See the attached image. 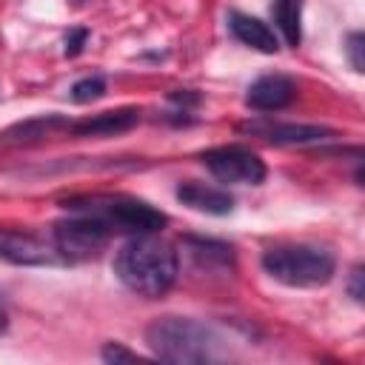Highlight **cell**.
Instances as JSON below:
<instances>
[{"label": "cell", "mask_w": 365, "mask_h": 365, "mask_svg": "<svg viewBox=\"0 0 365 365\" xmlns=\"http://www.w3.org/2000/svg\"><path fill=\"white\" fill-rule=\"evenodd\" d=\"M0 259L11 265H54L60 262L54 245L46 240L29 234V231H11L0 228Z\"/></svg>", "instance_id": "8"}, {"label": "cell", "mask_w": 365, "mask_h": 365, "mask_svg": "<svg viewBox=\"0 0 365 365\" xmlns=\"http://www.w3.org/2000/svg\"><path fill=\"white\" fill-rule=\"evenodd\" d=\"M111 240V228L91 214H74L68 220L54 222L51 245L60 259L66 262H86L94 259Z\"/></svg>", "instance_id": "5"}, {"label": "cell", "mask_w": 365, "mask_h": 365, "mask_svg": "<svg viewBox=\"0 0 365 365\" xmlns=\"http://www.w3.org/2000/svg\"><path fill=\"white\" fill-rule=\"evenodd\" d=\"M145 345L163 362L194 365L220 359L217 334L191 317H160L145 328Z\"/></svg>", "instance_id": "2"}, {"label": "cell", "mask_w": 365, "mask_h": 365, "mask_svg": "<svg viewBox=\"0 0 365 365\" xmlns=\"http://www.w3.org/2000/svg\"><path fill=\"white\" fill-rule=\"evenodd\" d=\"M362 265H356L354 271H351V282H348V294L356 299V302H362V297H365V288H362Z\"/></svg>", "instance_id": "20"}, {"label": "cell", "mask_w": 365, "mask_h": 365, "mask_svg": "<svg viewBox=\"0 0 365 365\" xmlns=\"http://www.w3.org/2000/svg\"><path fill=\"white\" fill-rule=\"evenodd\" d=\"M297 100V83L288 74H262L245 91V106L254 111H279Z\"/></svg>", "instance_id": "9"}, {"label": "cell", "mask_w": 365, "mask_h": 365, "mask_svg": "<svg viewBox=\"0 0 365 365\" xmlns=\"http://www.w3.org/2000/svg\"><path fill=\"white\" fill-rule=\"evenodd\" d=\"M77 3H86V0H77Z\"/></svg>", "instance_id": "23"}, {"label": "cell", "mask_w": 365, "mask_h": 365, "mask_svg": "<svg viewBox=\"0 0 365 365\" xmlns=\"http://www.w3.org/2000/svg\"><path fill=\"white\" fill-rule=\"evenodd\" d=\"M63 208L74 211V214H91L100 222H106L111 231H123V234H157L160 228H165L168 217L154 208L145 200L137 197H125V194H91V197H68L63 202Z\"/></svg>", "instance_id": "3"}, {"label": "cell", "mask_w": 365, "mask_h": 365, "mask_svg": "<svg viewBox=\"0 0 365 365\" xmlns=\"http://www.w3.org/2000/svg\"><path fill=\"white\" fill-rule=\"evenodd\" d=\"M185 245H188V251L194 254V259H200V262H205V265H214V262H220V265H231V259H234L231 245L217 242V240L185 237Z\"/></svg>", "instance_id": "15"}, {"label": "cell", "mask_w": 365, "mask_h": 365, "mask_svg": "<svg viewBox=\"0 0 365 365\" xmlns=\"http://www.w3.org/2000/svg\"><path fill=\"white\" fill-rule=\"evenodd\" d=\"M345 51H348V60H351L354 71H365V57H362V51H365V34H362V31L348 34V46H345Z\"/></svg>", "instance_id": "17"}, {"label": "cell", "mask_w": 365, "mask_h": 365, "mask_svg": "<svg viewBox=\"0 0 365 365\" xmlns=\"http://www.w3.org/2000/svg\"><path fill=\"white\" fill-rule=\"evenodd\" d=\"M100 356H103L106 362H137V359H140V356H137L134 351L123 348L120 342H108V345H103Z\"/></svg>", "instance_id": "19"}, {"label": "cell", "mask_w": 365, "mask_h": 365, "mask_svg": "<svg viewBox=\"0 0 365 365\" xmlns=\"http://www.w3.org/2000/svg\"><path fill=\"white\" fill-rule=\"evenodd\" d=\"M271 11H274V23H277L282 40L297 48L299 40H302V29H299V20H302V0H274Z\"/></svg>", "instance_id": "14"}, {"label": "cell", "mask_w": 365, "mask_h": 365, "mask_svg": "<svg viewBox=\"0 0 365 365\" xmlns=\"http://www.w3.org/2000/svg\"><path fill=\"white\" fill-rule=\"evenodd\" d=\"M228 31L234 34V40H240L242 46H248L254 51H262V54H277L279 51V37L259 17H251V14H242V11H231L228 14Z\"/></svg>", "instance_id": "12"}, {"label": "cell", "mask_w": 365, "mask_h": 365, "mask_svg": "<svg viewBox=\"0 0 365 365\" xmlns=\"http://www.w3.org/2000/svg\"><path fill=\"white\" fill-rule=\"evenodd\" d=\"M262 268L288 288H317L334 277L336 259L319 245H274L262 254Z\"/></svg>", "instance_id": "4"}, {"label": "cell", "mask_w": 365, "mask_h": 365, "mask_svg": "<svg viewBox=\"0 0 365 365\" xmlns=\"http://www.w3.org/2000/svg\"><path fill=\"white\" fill-rule=\"evenodd\" d=\"M114 274L128 291L154 299L168 294L177 282L180 259L165 240H157L154 234H137L117 251Z\"/></svg>", "instance_id": "1"}, {"label": "cell", "mask_w": 365, "mask_h": 365, "mask_svg": "<svg viewBox=\"0 0 365 365\" xmlns=\"http://www.w3.org/2000/svg\"><path fill=\"white\" fill-rule=\"evenodd\" d=\"M137 123H140L137 108H114V111H100L94 117L71 123L68 134H74V137H114V134L131 131Z\"/></svg>", "instance_id": "11"}, {"label": "cell", "mask_w": 365, "mask_h": 365, "mask_svg": "<svg viewBox=\"0 0 365 365\" xmlns=\"http://www.w3.org/2000/svg\"><path fill=\"white\" fill-rule=\"evenodd\" d=\"M106 94V77L103 74H88L71 86V100L74 103H94Z\"/></svg>", "instance_id": "16"}, {"label": "cell", "mask_w": 365, "mask_h": 365, "mask_svg": "<svg viewBox=\"0 0 365 365\" xmlns=\"http://www.w3.org/2000/svg\"><path fill=\"white\" fill-rule=\"evenodd\" d=\"M86 40H88V29H71V31L66 34V40H63V54H66V57H77V54L83 51Z\"/></svg>", "instance_id": "18"}, {"label": "cell", "mask_w": 365, "mask_h": 365, "mask_svg": "<svg viewBox=\"0 0 365 365\" xmlns=\"http://www.w3.org/2000/svg\"><path fill=\"white\" fill-rule=\"evenodd\" d=\"M200 163L220 180L237 185H259L268 174L265 163L245 145H217L200 154Z\"/></svg>", "instance_id": "6"}, {"label": "cell", "mask_w": 365, "mask_h": 365, "mask_svg": "<svg viewBox=\"0 0 365 365\" xmlns=\"http://www.w3.org/2000/svg\"><path fill=\"white\" fill-rule=\"evenodd\" d=\"M171 100L180 103V106H194V103H200V94H191V91H174Z\"/></svg>", "instance_id": "21"}, {"label": "cell", "mask_w": 365, "mask_h": 365, "mask_svg": "<svg viewBox=\"0 0 365 365\" xmlns=\"http://www.w3.org/2000/svg\"><path fill=\"white\" fill-rule=\"evenodd\" d=\"M177 200L200 214H211V217H225L234 211V197L222 188L197 182V180H185L177 185Z\"/></svg>", "instance_id": "10"}, {"label": "cell", "mask_w": 365, "mask_h": 365, "mask_svg": "<svg viewBox=\"0 0 365 365\" xmlns=\"http://www.w3.org/2000/svg\"><path fill=\"white\" fill-rule=\"evenodd\" d=\"M71 128V120L63 117V114H40V117H31V120H23V123H14L9 125L3 134H0V143H9V145H23V143H37L43 137H54L60 131L68 134Z\"/></svg>", "instance_id": "13"}, {"label": "cell", "mask_w": 365, "mask_h": 365, "mask_svg": "<svg viewBox=\"0 0 365 365\" xmlns=\"http://www.w3.org/2000/svg\"><path fill=\"white\" fill-rule=\"evenodd\" d=\"M6 328H9V317H6V311L0 308V334H3Z\"/></svg>", "instance_id": "22"}, {"label": "cell", "mask_w": 365, "mask_h": 365, "mask_svg": "<svg viewBox=\"0 0 365 365\" xmlns=\"http://www.w3.org/2000/svg\"><path fill=\"white\" fill-rule=\"evenodd\" d=\"M240 131L257 134L274 145H311V143L331 140L336 134L334 128L317 125V123H274V120H251V123H242Z\"/></svg>", "instance_id": "7"}]
</instances>
